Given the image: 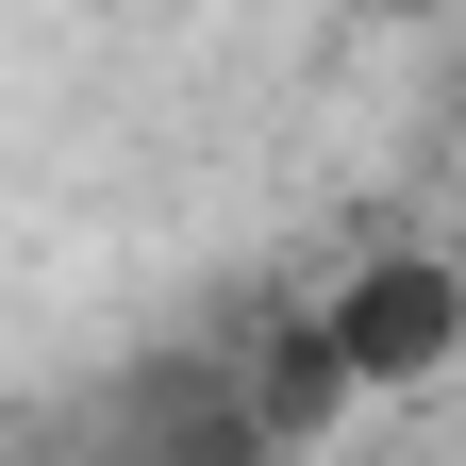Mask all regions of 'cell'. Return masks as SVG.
Wrapping results in <instances>:
<instances>
[{
  "label": "cell",
  "mask_w": 466,
  "mask_h": 466,
  "mask_svg": "<svg viewBox=\"0 0 466 466\" xmlns=\"http://www.w3.org/2000/svg\"><path fill=\"white\" fill-rule=\"evenodd\" d=\"M450 333H466V283H450L433 250H383V267H350L333 300H317V350H333L350 400H367V383H433Z\"/></svg>",
  "instance_id": "cell-2"
},
{
  "label": "cell",
  "mask_w": 466,
  "mask_h": 466,
  "mask_svg": "<svg viewBox=\"0 0 466 466\" xmlns=\"http://www.w3.org/2000/svg\"><path fill=\"white\" fill-rule=\"evenodd\" d=\"M84 417V466H283L267 400H250V350H150V367H116L100 400H67Z\"/></svg>",
  "instance_id": "cell-1"
}]
</instances>
